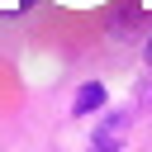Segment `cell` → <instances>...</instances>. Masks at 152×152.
I'll use <instances>...</instances> for the list:
<instances>
[{"mask_svg":"<svg viewBox=\"0 0 152 152\" xmlns=\"http://www.w3.org/2000/svg\"><path fill=\"white\" fill-rule=\"evenodd\" d=\"M124 124H128V114H109V119L95 128L90 152H119V133H124Z\"/></svg>","mask_w":152,"mask_h":152,"instance_id":"obj_1","label":"cell"},{"mask_svg":"<svg viewBox=\"0 0 152 152\" xmlns=\"http://www.w3.org/2000/svg\"><path fill=\"white\" fill-rule=\"evenodd\" d=\"M100 104H104V86H100V81H86V86L76 90V104H71V109H76V114H90V109H100Z\"/></svg>","mask_w":152,"mask_h":152,"instance_id":"obj_2","label":"cell"},{"mask_svg":"<svg viewBox=\"0 0 152 152\" xmlns=\"http://www.w3.org/2000/svg\"><path fill=\"white\" fill-rule=\"evenodd\" d=\"M147 62H152V43H147Z\"/></svg>","mask_w":152,"mask_h":152,"instance_id":"obj_3","label":"cell"}]
</instances>
